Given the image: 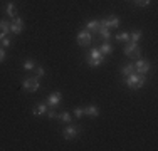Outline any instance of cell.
<instances>
[{"mask_svg":"<svg viewBox=\"0 0 158 151\" xmlns=\"http://www.w3.org/2000/svg\"><path fill=\"white\" fill-rule=\"evenodd\" d=\"M125 84L128 86L130 89H140L146 84V77L145 74H136V72H131L126 76V81Z\"/></svg>","mask_w":158,"mask_h":151,"instance_id":"cell-1","label":"cell"},{"mask_svg":"<svg viewBox=\"0 0 158 151\" xmlns=\"http://www.w3.org/2000/svg\"><path fill=\"white\" fill-rule=\"evenodd\" d=\"M104 57H106V55L101 54L99 49H96V47H94V49H91V51H89L88 57H86V62H88L91 67H99L101 64L104 62Z\"/></svg>","mask_w":158,"mask_h":151,"instance_id":"cell-2","label":"cell"},{"mask_svg":"<svg viewBox=\"0 0 158 151\" xmlns=\"http://www.w3.org/2000/svg\"><path fill=\"white\" fill-rule=\"evenodd\" d=\"M79 134H81V129H79L77 126H74V124H71V123L62 129V136H64L66 141H73V139H76Z\"/></svg>","mask_w":158,"mask_h":151,"instance_id":"cell-3","label":"cell"},{"mask_svg":"<svg viewBox=\"0 0 158 151\" xmlns=\"http://www.w3.org/2000/svg\"><path fill=\"white\" fill-rule=\"evenodd\" d=\"M76 40H77V45H81V47H88V45H91L93 42V35L91 32H88V30H79L77 35H76Z\"/></svg>","mask_w":158,"mask_h":151,"instance_id":"cell-4","label":"cell"},{"mask_svg":"<svg viewBox=\"0 0 158 151\" xmlns=\"http://www.w3.org/2000/svg\"><path fill=\"white\" fill-rule=\"evenodd\" d=\"M125 54L128 55L130 59H135V57H141V49L138 47V44H135V42H126V45H125Z\"/></svg>","mask_w":158,"mask_h":151,"instance_id":"cell-5","label":"cell"},{"mask_svg":"<svg viewBox=\"0 0 158 151\" xmlns=\"http://www.w3.org/2000/svg\"><path fill=\"white\" fill-rule=\"evenodd\" d=\"M61 101H62V94L59 92V91H56V92H51L47 96V99H46V104H47V108H51V109H56L59 104H61Z\"/></svg>","mask_w":158,"mask_h":151,"instance_id":"cell-6","label":"cell"},{"mask_svg":"<svg viewBox=\"0 0 158 151\" xmlns=\"http://www.w3.org/2000/svg\"><path fill=\"white\" fill-rule=\"evenodd\" d=\"M133 64H135V72H136V74H146L150 71V67H152L148 60H145L141 57H138L136 62H133Z\"/></svg>","mask_w":158,"mask_h":151,"instance_id":"cell-7","label":"cell"},{"mask_svg":"<svg viewBox=\"0 0 158 151\" xmlns=\"http://www.w3.org/2000/svg\"><path fill=\"white\" fill-rule=\"evenodd\" d=\"M39 77H27L24 79V82H22V88L25 91H31V92H35L37 89H39Z\"/></svg>","mask_w":158,"mask_h":151,"instance_id":"cell-8","label":"cell"},{"mask_svg":"<svg viewBox=\"0 0 158 151\" xmlns=\"http://www.w3.org/2000/svg\"><path fill=\"white\" fill-rule=\"evenodd\" d=\"M22 27H24V22H22V18L19 17V15H15V17H14V22L10 24V32L20 34L22 32Z\"/></svg>","mask_w":158,"mask_h":151,"instance_id":"cell-9","label":"cell"},{"mask_svg":"<svg viewBox=\"0 0 158 151\" xmlns=\"http://www.w3.org/2000/svg\"><path fill=\"white\" fill-rule=\"evenodd\" d=\"M47 112V104L46 103H40V104H35L32 109V114L34 116H42Z\"/></svg>","mask_w":158,"mask_h":151,"instance_id":"cell-10","label":"cell"},{"mask_svg":"<svg viewBox=\"0 0 158 151\" xmlns=\"http://www.w3.org/2000/svg\"><path fill=\"white\" fill-rule=\"evenodd\" d=\"M84 114L89 116V118H98V116H99V109H98V106L91 104V106H88V108H84Z\"/></svg>","mask_w":158,"mask_h":151,"instance_id":"cell-11","label":"cell"},{"mask_svg":"<svg viewBox=\"0 0 158 151\" xmlns=\"http://www.w3.org/2000/svg\"><path fill=\"white\" fill-rule=\"evenodd\" d=\"M106 24H108V29H118L119 27V18L116 17V15H108Z\"/></svg>","mask_w":158,"mask_h":151,"instance_id":"cell-12","label":"cell"},{"mask_svg":"<svg viewBox=\"0 0 158 151\" xmlns=\"http://www.w3.org/2000/svg\"><path fill=\"white\" fill-rule=\"evenodd\" d=\"M86 30L98 34V30H99V20H89L88 24H86Z\"/></svg>","mask_w":158,"mask_h":151,"instance_id":"cell-13","label":"cell"},{"mask_svg":"<svg viewBox=\"0 0 158 151\" xmlns=\"http://www.w3.org/2000/svg\"><path fill=\"white\" fill-rule=\"evenodd\" d=\"M98 34H99V37H101L103 40H106V42L111 39V32H110V29H106V27H101V25H99V30H98Z\"/></svg>","mask_w":158,"mask_h":151,"instance_id":"cell-14","label":"cell"},{"mask_svg":"<svg viewBox=\"0 0 158 151\" xmlns=\"http://www.w3.org/2000/svg\"><path fill=\"white\" fill-rule=\"evenodd\" d=\"M5 14H7V17L14 18V17L17 15V9H15V5H14V3H7V7H5Z\"/></svg>","mask_w":158,"mask_h":151,"instance_id":"cell-15","label":"cell"},{"mask_svg":"<svg viewBox=\"0 0 158 151\" xmlns=\"http://www.w3.org/2000/svg\"><path fill=\"white\" fill-rule=\"evenodd\" d=\"M131 72H135V64H133V62H128L126 66H123V69H121V74L125 76V77H126L128 74H131Z\"/></svg>","mask_w":158,"mask_h":151,"instance_id":"cell-16","label":"cell"},{"mask_svg":"<svg viewBox=\"0 0 158 151\" xmlns=\"http://www.w3.org/2000/svg\"><path fill=\"white\" fill-rule=\"evenodd\" d=\"M0 32L10 34V22L7 20V18H2V20H0Z\"/></svg>","mask_w":158,"mask_h":151,"instance_id":"cell-17","label":"cell"},{"mask_svg":"<svg viewBox=\"0 0 158 151\" xmlns=\"http://www.w3.org/2000/svg\"><path fill=\"white\" fill-rule=\"evenodd\" d=\"M99 51H101V54H104V55H110L111 52H113V45H111L110 42H104V44L99 47Z\"/></svg>","mask_w":158,"mask_h":151,"instance_id":"cell-18","label":"cell"},{"mask_svg":"<svg viewBox=\"0 0 158 151\" xmlns=\"http://www.w3.org/2000/svg\"><path fill=\"white\" fill-rule=\"evenodd\" d=\"M141 35H143V32H141V30H135L133 34H130V42L138 44V42H140V39H141Z\"/></svg>","mask_w":158,"mask_h":151,"instance_id":"cell-19","label":"cell"},{"mask_svg":"<svg viewBox=\"0 0 158 151\" xmlns=\"http://www.w3.org/2000/svg\"><path fill=\"white\" fill-rule=\"evenodd\" d=\"M22 67H24L25 71H34L35 69V62H34L32 59H25L24 64H22Z\"/></svg>","mask_w":158,"mask_h":151,"instance_id":"cell-20","label":"cell"},{"mask_svg":"<svg viewBox=\"0 0 158 151\" xmlns=\"http://www.w3.org/2000/svg\"><path fill=\"white\" fill-rule=\"evenodd\" d=\"M116 40H119V42H130V34L128 32H119L116 34Z\"/></svg>","mask_w":158,"mask_h":151,"instance_id":"cell-21","label":"cell"},{"mask_svg":"<svg viewBox=\"0 0 158 151\" xmlns=\"http://www.w3.org/2000/svg\"><path fill=\"white\" fill-rule=\"evenodd\" d=\"M59 119H61L64 124H69V123H71V114H69L67 111H64V112H61V114H59Z\"/></svg>","mask_w":158,"mask_h":151,"instance_id":"cell-22","label":"cell"},{"mask_svg":"<svg viewBox=\"0 0 158 151\" xmlns=\"http://www.w3.org/2000/svg\"><path fill=\"white\" fill-rule=\"evenodd\" d=\"M34 71H35V77H39V79H42L44 77V76H46V71H44V67H37L35 66V69H34Z\"/></svg>","mask_w":158,"mask_h":151,"instance_id":"cell-23","label":"cell"},{"mask_svg":"<svg viewBox=\"0 0 158 151\" xmlns=\"http://www.w3.org/2000/svg\"><path fill=\"white\" fill-rule=\"evenodd\" d=\"M0 45H2V47H10V45H12V39H10L9 35L3 37V39L0 40Z\"/></svg>","mask_w":158,"mask_h":151,"instance_id":"cell-24","label":"cell"},{"mask_svg":"<svg viewBox=\"0 0 158 151\" xmlns=\"http://www.w3.org/2000/svg\"><path fill=\"white\" fill-rule=\"evenodd\" d=\"M74 116H76L77 119H81L82 116H84V108H74Z\"/></svg>","mask_w":158,"mask_h":151,"instance_id":"cell-25","label":"cell"},{"mask_svg":"<svg viewBox=\"0 0 158 151\" xmlns=\"http://www.w3.org/2000/svg\"><path fill=\"white\" fill-rule=\"evenodd\" d=\"M46 114H47V118H49V119H57V118H59V114L54 111V109H51V108H49V111L46 112Z\"/></svg>","mask_w":158,"mask_h":151,"instance_id":"cell-26","label":"cell"},{"mask_svg":"<svg viewBox=\"0 0 158 151\" xmlns=\"http://www.w3.org/2000/svg\"><path fill=\"white\" fill-rule=\"evenodd\" d=\"M150 2H152V0H135V5H138V7H148Z\"/></svg>","mask_w":158,"mask_h":151,"instance_id":"cell-27","label":"cell"},{"mask_svg":"<svg viewBox=\"0 0 158 151\" xmlns=\"http://www.w3.org/2000/svg\"><path fill=\"white\" fill-rule=\"evenodd\" d=\"M5 57H7V54H5V51H3L2 47H0V62H3L5 60Z\"/></svg>","mask_w":158,"mask_h":151,"instance_id":"cell-28","label":"cell"},{"mask_svg":"<svg viewBox=\"0 0 158 151\" xmlns=\"http://www.w3.org/2000/svg\"><path fill=\"white\" fill-rule=\"evenodd\" d=\"M7 35H9V34H5V32H0V40H2L3 37H7Z\"/></svg>","mask_w":158,"mask_h":151,"instance_id":"cell-29","label":"cell"}]
</instances>
